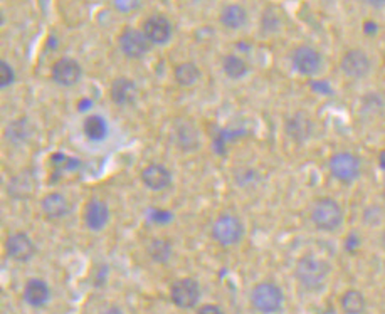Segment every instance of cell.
Returning a JSON list of instances; mask_svg holds the SVG:
<instances>
[{
    "label": "cell",
    "mask_w": 385,
    "mask_h": 314,
    "mask_svg": "<svg viewBox=\"0 0 385 314\" xmlns=\"http://www.w3.org/2000/svg\"><path fill=\"white\" fill-rule=\"evenodd\" d=\"M330 266L326 260L316 258V255H303L295 267V275L304 289L316 291L320 289L329 279Z\"/></svg>",
    "instance_id": "6da1fadb"
},
{
    "label": "cell",
    "mask_w": 385,
    "mask_h": 314,
    "mask_svg": "<svg viewBox=\"0 0 385 314\" xmlns=\"http://www.w3.org/2000/svg\"><path fill=\"white\" fill-rule=\"evenodd\" d=\"M310 217L318 231L333 232L343 224V209L335 198L322 197L311 207Z\"/></svg>",
    "instance_id": "7a4b0ae2"
},
{
    "label": "cell",
    "mask_w": 385,
    "mask_h": 314,
    "mask_svg": "<svg viewBox=\"0 0 385 314\" xmlns=\"http://www.w3.org/2000/svg\"><path fill=\"white\" fill-rule=\"evenodd\" d=\"M284 296L280 286L274 282H259L251 291V304L262 314L280 313L283 308Z\"/></svg>",
    "instance_id": "3957f363"
},
{
    "label": "cell",
    "mask_w": 385,
    "mask_h": 314,
    "mask_svg": "<svg viewBox=\"0 0 385 314\" xmlns=\"http://www.w3.org/2000/svg\"><path fill=\"white\" fill-rule=\"evenodd\" d=\"M244 237V224L234 213H222L212 225V239L220 246H236Z\"/></svg>",
    "instance_id": "277c9868"
},
{
    "label": "cell",
    "mask_w": 385,
    "mask_h": 314,
    "mask_svg": "<svg viewBox=\"0 0 385 314\" xmlns=\"http://www.w3.org/2000/svg\"><path fill=\"white\" fill-rule=\"evenodd\" d=\"M329 168L333 178H337L342 183L355 182L362 174L360 158L350 151H338L331 155Z\"/></svg>",
    "instance_id": "5b68a950"
},
{
    "label": "cell",
    "mask_w": 385,
    "mask_h": 314,
    "mask_svg": "<svg viewBox=\"0 0 385 314\" xmlns=\"http://www.w3.org/2000/svg\"><path fill=\"white\" fill-rule=\"evenodd\" d=\"M118 45H120L121 52L129 59H140L150 51L152 42L147 39L143 30L125 28L121 30L120 37H118Z\"/></svg>",
    "instance_id": "8992f818"
},
{
    "label": "cell",
    "mask_w": 385,
    "mask_h": 314,
    "mask_svg": "<svg viewBox=\"0 0 385 314\" xmlns=\"http://www.w3.org/2000/svg\"><path fill=\"white\" fill-rule=\"evenodd\" d=\"M170 300L182 309H190L200 300V286L196 279L185 278L175 281L170 287Z\"/></svg>",
    "instance_id": "52a82bcc"
},
{
    "label": "cell",
    "mask_w": 385,
    "mask_h": 314,
    "mask_svg": "<svg viewBox=\"0 0 385 314\" xmlns=\"http://www.w3.org/2000/svg\"><path fill=\"white\" fill-rule=\"evenodd\" d=\"M340 67L343 74L348 76L350 79H364L371 72L372 63L371 57L367 56L365 51H362V49H350V51H346L343 54Z\"/></svg>",
    "instance_id": "ba28073f"
},
{
    "label": "cell",
    "mask_w": 385,
    "mask_h": 314,
    "mask_svg": "<svg viewBox=\"0 0 385 314\" xmlns=\"http://www.w3.org/2000/svg\"><path fill=\"white\" fill-rule=\"evenodd\" d=\"M51 76H52V81L59 86L64 87H71L74 84L79 83L83 76V67L81 64L78 63L76 59L72 57H61L57 59L51 67Z\"/></svg>",
    "instance_id": "9c48e42d"
},
{
    "label": "cell",
    "mask_w": 385,
    "mask_h": 314,
    "mask_svg": "<svg viewBox=\"0 0 385 314\" xmlns=\"http://www.w3.org/2000/svg\"><path fill=\"white\" fill-rule=\"evenodd\" d=\"M293 67L303 76H315L322 69L323 57L311 45H298L291 54Z\"/></svg>",
    "instance_id": "30bf717a"
},
{
    "label": "cell",
    "mask_w": 385,
    "mask_h": 314,
    "mask_svg": "<svg viewBox=\"0 0 385 314\" xmlns=\"http://www.w3.org/2000/svg\"><path fill=\"white\" fill-rule=\"evenodd\" d=\"M6 252L10 259L17 262H28L36 254V244L24 232L10 233L6 240Z\"/></svg>",
    "instance_id": "8fae6325"
},
{
    "label": "cell",
    "mask_w": 385,
    "mask_h": 314,
    "mask_svg": "<svg viewBox=\"0 0 385 314\" xmlns=\"http://www.w3.org/2000/svg\"><path fill=\"white\" fill-rule=\"evenodd\" d=\"M83 220L85 225L90 231H101L108 225L110 222V207L106 202L100 200V198H93L85 205L83 210Z\"/></svg>",
    "instance_id": "7c38bea8"
},
{
    "label": "cell",
    "mask_w": 385,
    "mask_h": 314,
    "mask_svg": "<svg viewBox=\"0 0 385 314\" xmlns=\"http://www.w3.org/2000/svg\"><path fill=\"white\" fill-rule=\"evenodd\" d=\"M143 34L152 44H165L171 37V24L165 15H150L143 24Z\"/></svg>",
    "instance_id": "4fadbf2b"
},
{
    "label": "cell",
    "mask_w": 385,
    "mask_h": 314,
    "mask_svg": "<svg viewBox=\"0 0 385 314\" xmlns=\"http://www.w3.org/2000/svg\"><path fill=\"white\" fill-rule=\"evenodd\" d=\"M313 121H311L310 114L304 113V111H298V113L291 114V116L286 120L284 129L288 133V136L291 138L296 143H303L308 138L313 135Z\"/></svg>",
    "instance_id": "5bb4252c"
},
{
    "label": "cell",
    "mask_w": 385,
    "mask_h": 314,
    "mask_svg": "<svg viewBox=\"0 0 385 314\" xmlns=\"http://www.w3.org/2000/svg\"><path fill=\"white\" fill-rule=\"evenodd\" d=\"M110 98L116 106H132L138 99V86L129 78H116L110 87Z\"/></svg>",
    "instance_id": "9a60e30c"
},
{
    "label": "cell",
    "mask_w": 385,
    "mask_h": 314,
    "mask_svg": "<svg viewBox=\"0 0 385 314\" xmlns=\"http://www.w3.org/2000/svg\"><path fill=\"white\" fill-rule=\"evenodd\" d=\"M142 182L147 189L160 191L165 190L171 183V174L162 163H150L142 170Z\"/></svg>",
    "instance_id": "2e32d148"
},
{
    "label": "cell",
    "mask_w": 385,
    "mask_h": 314,
    "mask_svg": "<svg viewBox=\"0 0 385 314\" xmlns=\"http://www.w3.org/2000/svg\"><path fill=\"white\" fill-rule=\"evenodd\" d=\"M174 141L182 151H196L200 145V136L192 123L180 121L174 128Z\"/></svg>",
    "instance_id": "e0dca14e"
},
{
    "label": "cell",
    "mask_w": 385,
    "mask_h": 314,
    "mask_svg": "<svg viewBox=\"0 0 385 314\" xmlns=\"http://www.w3.org/2000/svg\"><path fill=\"white\" fill-rule=\"evenodd\" d=\"M7 191H9L10 197L19 198V200H25V198L32 197L34 191H36V180H34V175L28 170L14 175V177L9 180Z\"/></svg>",
    "instance_id": "ac0fdd59"
},
{
    "label": "cell",
    "mask_w": 385,
    "mask_h": 314,
    "mask_svg": "<svg viewBox=\"0 0 385 314\" xmlns=\"http://www.w3.org/2000/svg\"><path fill=\"white\" fill-rule=\"evenodd\" d=\"M41 209H43V213L48 219L59 220L70 213V202L63 193L54 191V193L45 195L43 202H41Z\"/></svg>",
    "instance_id": "d6986e66"
},
{
    "label": "cell",
    "mask_w": 385,
    "mask_h": 314,
    "mask_svg": "<svg viewBox=\"0 0 385 314\" xmlns=\"http://www.w3.org/2000/svg\"><path fill=\"white\" fill-rule=\"evenodd\" d=\"M219 21L226 29L238 30L246 25L247 10L244 9L241 3H227V6H224L222 10H220Z\"/></svg>",
    "instance_id": "ffe728a7"
},
{
    "label": "cell",
    "mask_w": 385,
    "mask_h": 314,
    "mask_svg": "<svg viewBox=\"0 0 385 314\" xmlns=\"http://www.w3.org/2000/svg\"><path fill=\"white\" fill-rule=\"evenodd\" d=\"M51 297V291H49L48 282H44L43 279H30L24 287V300L29 306L34 308H41Z\"/></svg>",
    "instance_id": "44dd1931"
},
{
    "label": "cell",
    "mask_w": 385,
    "mask_h": 314,
    "mask_svg": "<svg viewBox=\"0 0 385 314\" xmlns=\"http://www.w3.org/2000/svg\"><path fill=\"white\" fill-rule=\"evenodd\" d=\"M342 311L345 314H364L367 308L365 296L357 289H348L342 294L340 297Z\"/></svg>",
    "instance_id": "7402d4cb"
},
{
    "label": "cell",
    "mask_w": 385,
    "mask_h": 314,
    "mask_svg": "<svg viewBox=\"0 0 385 314\" xmlns=\"http://www.w3.org/2000/svg\"><path fill=\"white\" fill-rule=\"evenodd\" d=\"M174 76H175V81L180 84V86L189 87L199 81L202 72L196 63L187 61V63H182L178 64V66H175Z\"/></svg>",
    "instance_id": "603a6c76"
},
{
    "label": "cell",
    "mask_w": 385,
    "mask_h": 314,
    "mask_svg": "<svg viewBox=\"0 0 385 314\" xmlns=\"http://www.w3.org/2000/svg\"><path fill=\"white\" fill-rule=\"evenodd\" d=\"M85 135L93 141H103L108 135V125L100 114H90L83 123Z\"/></svg>",
    "instance_id": "cb8c5ba5"
},
{
    "label": "cell",
    "mask_w": 385,
    "mask_h": 314,
    "mask_svg": "<svg viewBox=\"0 0 385 314\" xmlns=\"http://www.w3.org/2000/svg\"><path fill=\"white\" fill-rule=\"evenodd\" d=\"M222 69H224V72H226L227 78H231V79H241L247 74V71H249L246 61L236 54H227L226 57H224Z\"/></svg>",
    "instance_id": "d4e9b609"
},
{
    "label": "cell",
    "mask_w": 385,
    "mask_h": 314,
    "mask_svg": "<svg viewBox=\"0 0 385 314\" xmlns=\"http://www.w3.org/2000/svg\"><path fill=\"white\" fill-rule=\"evenodd\" d=\"M171 251H174L171 244L169 240H163V239L154 240V242L148 246V255H150L155 262H160V264L167 262V260L170 259Z\"/></svg>",
    "instance_id": "484cf974"
},
{
    "label": "cell",
    "mask_w": 385,
    "mask_h": 314,
    "mask_svg": "<svg viewBox=\"0 0 385 314\" xmlns=\"http://www.w3.org/2000/svg\"><path fill=\"white\" fill-rule=\"evenodd\" d=\"M14 79H15V72L12 66H10L7 61H0V86H2V90L3 87L10 86V84L14 83Z\"/></svg>",
    "instance_id": "4316f807"
},
{
    "label": "cell",
    "mask_w": 385,
    "mask_h": 314,
    "mask_svg": "<svg viewBox=\"0 0 385 314\" xmlns=\"http://www.w3.org/2000/svg\"><path fill=\"white\" fill-rule=\"evenodd\" d=\"M142 0H113V7L120 14H132L140 7Z\"/></svg>",
    "instance_id": "83f0119b"
},
{
    "label": "cell",
    "mask_w": 385,
    "mask_h": 314,
    "mask_svg": "<svg viewBox=\"0 0 385 314\" xmlns=\"http://www.w3.org/2000/svg\"><path fill=\"white\" fill-rule=\"evenodd\" d=\"M150 219L152 222H155V224L163 225L171 219V216L163 209H150Z\"/></svg>",
    "instance_id": "f1b7e54d"
},
{
    "label": "cell",
    "mask_w": 385,
    "mask_h": 314,
    "mask_svg": "<svg viewBox=\"0 0 385 314\" xmlns=\"http://www.w3.org/2000/svg\"><path fill=\"white\" fill-rule=\"evenodd\" d=\"M358 247H360V237L357 233H350L345 240V249L348 252H355Z\"/></svg>",
    "instance_id": "f546056e"
},
{
    "label": "cell",
    "mask_w": 385,
    "mask_h": 314,
    "mask_svg": "<svg viewBox=\"0 0 385 314\" xmlns=\"http://www.w3.org/2000/svg\"><path fill=\"white\" fill-rule=\"evenodd\" d=\"M197 314H224V313H222V309L219 308V306L205 304V306H202V308L199 309V313H197Z\"/></svg>",
    "instance_id": "4dcf8cb0"
},
{
    "label": "cell",
    "mask_w": 385,
    "mask_h": 314,
    "mask_svg": "<svg viewBox=\"0 0 385 314\" xmlns=\"http://www.w3.org/2000/svg\"><path fill=\"white\" fill-rule=\"evenodd\" d=\"M377 30H379V28H377V24L373 21H367L364 24V32L367 34V36H375Z\"/></svg>",
    "instance_id": "1f68e13d"
},
{
    "label": "cell",
    "mask_w": 385,
    "mask_h": 314,
    "mask_svg": "<svg viewBox=\"0 0 385 314\" xmlns=\"http://www.w3.org/2000/svg\"><path fill=\"white\" fill-rule=\"evenodd\" d=\"M365 2H367L372 9H385V0H365Z\"/></svg>",
    "instance_id": "d6a6232c"
},
{
    "label": "cell",
    "mask_w": 385,
    "mask_h": 314,
    "mask_svg": "<svg viewBox=\"0 0 385 314\" xmlns=\"http://www.w3.org/2000/svg\"><path fill=\"white\" fill-rule=\"evenodd\" d=\"M103 314H125V313H123V311H121V309H120V308H118V306H112V308H108V309H106V311H105V313H103Z\"/></svg>",
    "instance_id": "836d02e7"
},
{
    "label": "cell",
    "mask_w": 385,
    "mask_h": 314,
    "mask_svg": "<svg viewBox=\"0 0 385 314\" xmlns=\"http://www.w3.org/2000/svg\"><path fill=\"white\" fill-rule=\"evenodd\" d=\"M380 244H382L384 251H385V229L382 231V236H380Z\"/></svg>",
    "instance_id": "e575fe53"
}]
</instances>
